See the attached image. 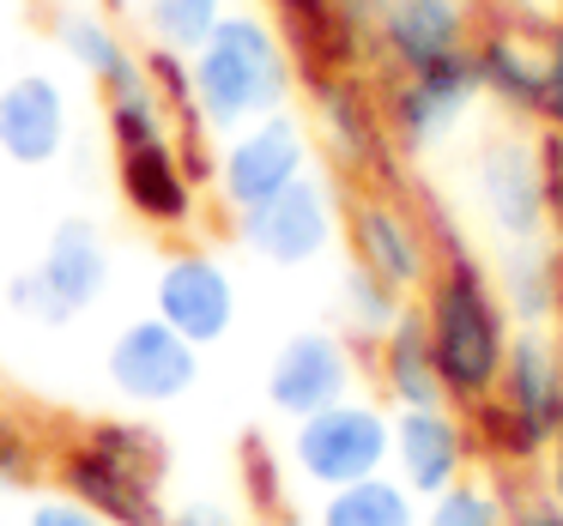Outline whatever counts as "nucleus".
Instances as JSON below:
<instances>
[{
	"label": "nucleus",
	"mask_w": 563,
	"mask_h": 526,
	"mask_svg": "<svg viewBox=\"0 0 563 526\" xmlns=\"http://www.w3.org/2000/svg\"><path fill=\"white\" fill-rule=\"evenodd\" d=\"M503 309L515 327H558V291H563V255L551 236L533 243H503L497 267H490Z\"/></svg>",
	"instance_id": "aec40b11"
},
{
	"label": "nucleus",
	"mask_w": 563,
	"mask_h": 526,
	"mask_svg": "<svg viewBox=\"0 0 563 526\" xmlns=\"http://www.w3.org/2000/svg\"><path fill=\"white\" fill-rule=\"evenodd\" d=\"M19 478H31V441L19 436V424L0 417V484H19Z\"/></svg>",
	"instance_id": "473e14b6"
},
{
	"label": "nucleus",
	"mask_w": 563,
	"mask_h": 526,
	"mask_svg": "<svg viewBox=\"0 0 563 526\" xmlns=\"http://www.w3.org/2000/svg\"><path fill=\"white\" fill-rule=\"evenodd\" d=\"M376 376L382 393L394 400V412L406 405H442V376H437V351H430V327H424V309L406 303L394 315V327L376 339Z\"/></svg>",
	"instance_id": "412c9836"
},
{
	"label": "nucleus",
	"mask_w": 563,
	"mask_h": 526,
	"mask_svg": "<svg viewBox=\"0 0 563 526\" xmlns=\"http://www.w3.org/2000/svg\"><path fill=\"white\" fill-rule=\"evenodd\" d=\"M309 110H316V127L328 139L333 164L357 182H394V139L388 122H382V103L369 98V86L352 74V67H333V74H309Z\"/></svg>",
	"instance_id": "6e6552de"
},
{
	"label": "nucleus",
	"mask_w": 563,
	"mask_h": 526,
	"mask_svg": "<svg viewBox=\"0 0 563 526\" xmlns=\"http://www.w3.org/2000/svg\"><path fill=\"white\" fill-rule=\"evenodd\" d=\"M352 381H357V357L352 339L333 327H303L273 351L267 363V405L279 417H309L321 405H340L352 400Z\"/></svg>",
	"instance_id": "9b49d317"
},
{
	"label": "nucleus",
	"mask_w": 563,
	"mask_h": 526,
	"mask_svg": "<svg viewBox=\"0 0 563 526\" xmlns=\"http://www.w3.org/2000/svg\"><path fill=\"white\" fill-rule=\"evenodd\" d=\"M188 74H195V110L212 134H236V127L285 110L297 91L291 49L255 13H224L212 37L188 55Z\"/></svg>",
	"instance_id": "f03ea898"
},
{
	"label": "nucleus",
	"mask_w": 563,
	"mask_h": 526,
	"mask_svg": "<svg viewBox=\"0 0 563 526\" xmlns=\"http://www.w3.org/2000/svg\"><path fill=\"white\" fill-rule=\"evenodd\" d=\"M345 243H352V267L376 272L400 296H418L430 284V272H437L424 219L394 188H376V182L352 188V200H345Z\"/></svg>",
	"instance_id": "39448f33"
},
{
	"label": "nucleus",
	"mask_w": 563,
	"mask_h": 526,
	"mask_svg": "<svg viewBox=\"0 0 563 526\" xmlns=\"http://www.w3.org/2000/svg\"><path fill=\"white\" fill-rule=\"evenodd\" d=\"M115 188H122V200L146 224L183 231V224L195 219V176L183 170L176 139H152V146L115 152Z\"/></svg>",
	"instance_id": "6ab92c4d"
},
{
	"label": "nucleus",
	"mask_w": 563,
	"mask_h": 526,
	"mask_svg": "<svg viewBox=\"0 0 563 526\" xmlns=\"http://www.w3.org/2000/svg\"><path fill=\"white\" fill-rule=\"evenodd\" d=\"M158 526H236V514H231V508H219V502H188V508L164 514Z\"/></svg>",
	"instance_id": "72a5a7b5"
},
{
	"label": "nucleus",
	"mask_w": 563,
	"mask_h": 526,
	"mask_svg": "<svg viewBox=\"0 0 563 526\" xmlns=\"http://www.w3.org/2000/svg\"><path fill=\"white\" fill-rule=\"evenodd\" d=\"M74 146V103L55 74H19L0 86V152L19 170L62 164Z\"/></svg>",
	"instance_id": "2eb2a0df"
},
{
	"label": "nucleus",
	"mask_w": 563,
	"mask_h": 526,
	"mask_svg": "<svg viewBox=\"0 0 563 526\" xmlns=\"http://www.w3.org/2000/svg\"><path fill=\"white\" fill-rule=\"evenodd\" d=\"M473 61L485 98H497L515 122H533L539 110V61H545V25H509L490 19L485 31H473Z\"/></svg>",
	"instance_id": "a211bd4d"
},
{
	"label": "nucleus",
	"mask_w": 563,
	"mask_h": 526,
	"mask_svg": "<svg viewBox=\"0 0 563 526\" xmlns=\"http://www.w3.org/2000/svg\"><path fill=\"white\" fill-rule=\"evenodd\" d=\"M388 466L418 502L442 496L449 484H461L466 466H473V436H466V417L454 412L449 400L442 405H406L394 412V448Z\"/></svg>",
	"instance_id": "ddd939ff"
},
{
	"label": "nucleus",
	"mask_w": 563,
	"mask_h": 526,
	"mask_svg": "<svg viewBox=\"0 0 563 526\" xmlns=\"http://www.w3.org/2000/svg\"><path fill=\"white\" fill-rule=\"evenodd\" d=\"M503 508H509V526H563V496H551L545 484H521L509 496V490H497Z\"/></svg>",
	"instance_id": "7c9ffc66"
},
{
	"label": "nucleus",
	"mask_w": 563,
	"mask_h": 526,
	"mask_svg": "<svg viewBox=\"0 0 563 526\" xmlns=\"http://www.w3.org/2000/svg\"><path fill=\"white\" fill-rule=\"evenodd\" d=\"M473 194H478L485 224L497 231V243H533V236H551L539 146L527 134H515V127H503V134H490L485 146H478Z\"/></svg>",
	"instance_id": "9d476101"
},
{
	"label": "nucleus",
	"mask_w": 563,
	"mask_h": 526,
	"mask_svg": "<svg viewBox=\"0 0 563 526\" xmlns=\"http://www.w3.org/2000/svg\"><path fill=\"white\" fill-rule=\"evenodd\" d=\"M424 526H509V508H503L497 484L466 472L461 484H449L442 496H430Z\"/></svg>",
	"instance_id": "bb28decb"
},
{
	"label": "nucleus",
	"mask_w": 563,
	"mask_h": 526,
	"mask_svg": "<svg viewBox=\"0 0 563 526\" xmlns=\"http://www.w3.org/2000/svg\"><path fill=\"white\" fill-rule=\"evenodd\" d=\"M394 448V417L369 400H340L291 424V466L316 490L357 484L369 472H388Z\"/></svg>",
	"instance_id": "20e7f679"
},
{
	"label": "nucleus",
	"mask_w": 563,
	"mask_h": 526,
	"mask_svg": "<svg viewBox=\"0 0 563 526\" xmlns=\"http://www.w3.org/2000/svg\"><path fill=\"white\" fill-rule=\"evenodd\" d=\"M539 484L551 490V496H563V405H558V424H551V441H545V478Z\"/></svg>",
	"instance_id": "c9c22d12"
},
{
	"label": "nucleus",
	"mask_w": 563,
	"mask_h": 526,
	"mask_svg": "<svg viewBox=\"0 0 563 526\" xmlns=\"http://www.w3.org/2000/svg\"><path fill=\"white\" fill-rule=\"evenodd\" d=\"M539 127H563V19L545 25V61H539Z\"/></svg>",
	"instance_id": "c85d7f7f"
},
{
	"label": "nucleus",
	"mask_w": 563,
	"mask_h": 526,
	"mask_svg": "<svg viewBox=\"0 0 563 526\" xmlns=\"http://www.w3.org/2000/svg\"><path fill=\"white\" fill-rule=\"evenodd\" d=\"M333 7H340V19L352 25V37L369 43V31H376V19H382V7H388V0H333Z\"/></svg>",
	"instance_id": "f704fd0d"
},
{
	"label": "nucleus",
	"mask_w": 563,
	"mask_h": 526,
	"mask_svg": "<svg viewBox=\"0 0 563 526\" xmlns=\"http://www.w3.org/2000/svg\"><path fill=\"white\" fill-rule=\"evenodd\" d=\"M110 291V248L91 219H62L43 243L37 267L7 284V309H19L37 327H67L79 321L98 296Z\"/></svg>",
	"instance_id": "7ed1b4c3"
},
{
	"label": "nucleus",
	"mask_w": 563,
	"mask_h": 526,
	"mask_svg": "<svg viewBox=\"0 0 563 526\" xmlns=\"http://www.w3.org/2000/svg\"><path fill=\"white\" fill-rule=\"evenodd\" d=\"M86 441H91V448H103V454H115V460L146 466V472L164 478V441H158V429H146V424H91Z\"/></svg>",
	"instance_id": "cd10ccee"
},
{
	"label": "nucleus",
	"mask_w": 563,
	"mask_h": 526,
	"mask_svg": "<svg viewBox=\"0 0 563 526\" xmlns=\"http://www.w3.org/2000/svg\"><path fill=\"white\" fill-rule=\"evenodd\" d=\"M55 43H62L67 61H74L86 79H98V86L134 61V49L122 43V31H115L110 19H98V13H55Z\"/></svg>",
	"instance_id": "b1692460"
},
{
	"label": "nucleus",
	"mask_w": 563,
	"mask_h": 526,
	"mask_svg": "<svg viewBox=\"0 0 563 526\" xmlns=\"http://www.w3.org/2000/svg\"><path fill=\"white\" fill-rule=\"evenodd\" d=\"M140 13H146L152 43L195 55L212 37V25L224 19V0H140Z\"/></svg>",
	"instance_id": "393cba45"
},
{
	"label": "nucleus",
	"mask_w": 563,
	"mask_h": 526,
	"mask_svg": "<svg viewBox=\"0 0 563 526\" xmlns=\"http://www.w3.org/2000/svg\"><path fill=\"white\" fill-rule=\"evenodd\" d=\"M25 526H110L103 514H91L79 496H43L37 508H31Z\"/></svg>",
	"instance_id": "2f4dec72"
},
{
	"label": "nucleus",
	"mask_w": 563,
	"mask_h": 526,
	"mask_svg": "<svg viewBox=\"0 0 563 526\" xmlns=\"http://www.w3.org/2000/svg\"><path fill=\"white\" fill-rule=\"evenodd\" d=\"M316 526H424V514H418V496L394 472H369L357 484L328 490Z\"/></svg>",
	"instance_id": "5701e85b"
},
{
	"label": "nucleus",
	"mask_w": 563,
	"mask_h": 526,
	"mask_svg": "<svg viewBox=\"0 0 563 526\" xmlns=\"http://www.w3.org/2000/svg\"><path fill=\"white\" fill-rule=\"evenodd\" d=\"M152 303H158V321H170L188 345H219L236 321V284L212 255L188 248V255H170L158 267Z\"/></svg>",
	"instance_id": "dca6fc26"
},
{
	"label": "nucleus",
	"mask_w": 563,
	"mask_h": 526,
	"mask_svg": "<svg viewBox=\"0 0 563 526\" xmlns=\"http://www.w3.org/2000/svg\"><path fill=\"white\" fill-rule=\"evenodd\" d=\"M485 98L478 86V61L473 49L449 55L437 67H418V74H394L382 91V122H388L394 152H430L466 122V110Z\"/></svg>",
	"instance_id": "0eeeda50"
},
{
	"label": "nucleus",
	"mask_w": 563,
	"mask_h": 526,
	"mask_svg": "<svg viewBox=\"0 0 563 526\" xmlns=\"http://www.w3.org/2000/svg\"><path fill=\"white\" fill-rule=\"evenodd\" d=\"M539 176H545V219L551 236L563 243V127H539Z\"/></svg>",
	"instance_id": "c756f323"
},
{
	"label": "nucleus",
	"mask_w": 563,
	"mask_h": 526,
	"mask_svg": "<svg viewBox=\"0 0 563 526\" xmlns=\"http://www.w3.org/2000/svg\"><path fill=\"white\" fill-rule=\"evenodd\" d=\"M62 484H67V496H79L110 526H158L164 521V508H158L164 478L146 472V466L115 460V454H103V448H91L86 436L62 454Z\"/></svg>",
	"instance_id": "f3484780"
},
{
	"label": "nucleus",
	"mask_w": 563,
	"mask_h": 526,
	"mask_svg": "<svg viewBox=\"0 0 563 526\" xmlns=\"http://www.w3.org/2000/svg\"><path fill=\"white\" fill-rule=\"evenodd\" d=\"M406 303H412V296H400L394 284H382L376 272L345 267V279H340V309H345V327H352L357 339H382Z\"/></svg>",
	"instance_id": "a878e982"
},
{
	"label": "nucleus",
	"mask_w": 563,
	"mask_h": 526,
	"mask_svg": "<svg viewBox=\"0 0 563 526\" xmlns=\"http://www.w3.org/2000/svg\"><path fill=\"white\" fill-rule=\"evenodd\" d=\"M442 260L424 284V327H430V351H437V376L449 405H478L497 393L503 381V357H509V309H503L490 267L461 248V236L442 224Z\"/></svg>",
	"instance_id": "f257e3e1"
},
{
	"label": "nucleus",
	"mask_w": 563,
	"mask_h": 526,
	"mask_svg": "<svg viewBox=\"0 0 563 526\" xmlns=\"http://www.w3.org/2000/svg\"><path fill=\"white\" fill-rule=\"evenodd\" d=\"M473 0H388L376 31H369V49L388 61V74H418V67H437L473 49Z\"/></svg>",
	"instance_id": "4468645a"
},
{
	"label": "nucleus",
	"mask_w": 563,
	"mask_h": 526,
	"mask_svg": "<svg viewBox=\"0 0 563 526\" xmlns=\"http://www.w3.org/2000/svg\"><path fill=\"white\" fill-rule=\"evenodd\" d=\"M273 13H279V37L291 49L297 74H333V67H357L364 43L352 37V25L340 19L333 0H267Z\"/></svg>",
	"instance_id": "4be33fe9"
},
{
	"label": "nucleus",
	"mask_w": 563,
	"mask_h": 526,
	"mask_svg": "<svg viewBox=\"0 0 563 526\" xmlns=\"http://www.w3.org/2000/svg\"><path fill=\"white\" fill-rule=\"evenodd\" d=\"M297 176H309V127L291 110H273L261 122L224 134V152L212 164V188H219V200L231 212L267 206Z\"/></svg>",
	"instance_id": "423d86ee"
},
{
	"label": "nucleus",
	"mask_w": 563,
	"mask_h": 526,
	"mask_svg": "<svg viewBox=\"0 0 563 526\" xmlns=\"http://www.w3.org/2000/svg\"><path fill=\"white\" fill-rule=\"evenodd\" d=\"M103 369H110V388L122 393V400L170 405L200 381V345H188L170 321L146 315V321H128V327L110 339Z\"/></svg>",
	"instance_id": "f8f14e48"
},
{
	"label": "nucleus",
	"mask_w": 563,
	"mask_h": 526,
	"mask_svg": "<svg viewBox=\"0 0 563 526\" xmlns=\"http://www.w3.org/2000/svg\"><path fill=\"white\" fill-rule=\"evenodd\" d=\"M333 236H340V194L316 170L297 176L267 206L236 212V243L249 255H261L267 267H309L333 248Z\"/></svg>",
	"instance_id": "1a4fd4ad"
}]
</instances>
